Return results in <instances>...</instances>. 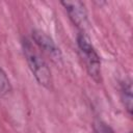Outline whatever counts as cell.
<instances>
[{
  "mask_svg": "<svg viewBox=\"0 0 133 133\" xmlns=\"http://www.w3.org/2000/svg\"><path fill=\"white\" fill-rule=\"evenodd\" d=\"M121 94H122V100L124 102L125 108L127 109L129 115H131L132 114V85L130 80L122 83Z\"/></svg>",
  "mask_w": 133,
  "mask_h": 133,
  "instance_id": "cell-5",
  "label": "cell"
},
{
  "mask_svg": "<svg viewBox=\"0 0 133 133\" xmlns=\"http://www.w3.org/2000/svg\"><path fill=\"white\" fill-rule=\"evenodd\" d=\"M61 4L68 11L72 22L79 28H83L87 22V12L85 6L80 1H63Z\"/></svg>",
  "mask_w": 133,
  "mask_h": 133,
  "instance_id": "cell-3",
  "label": "cell"
},
{
  "mask_svg": "<svg viewBox=\"0 0 133 133\" xmlns=\"http://www.w3.org/2000/svg\"><path fill=\"white\" fill-rule=\"evenodd\" d=\"M10 89H11L10 83L6 74L0 69V95L1 96L7 95L10 91Z\"/></svg>",
  "mask_w": 133,
  "mask_h": 133,
  "instance_id": "cell-6",
  "label": "cell"
},
{
  "mask_svg": "<svg viewBox=\"0 0 133 133\" xmlns=\"http://www.w3.org/2000/svg\"><path fill=\"white\" fill-rule=\"evenodd\" d=\"M77 44L88 74L90 75V77L94 78V80H96L97 82H100L101 81V60L94 46L91 45L89 38L83 32H80L77 36Z\"/></svg>",
  "mask_w": 133,
  "mask_h": 133,
  "instance_id": "cell-2",
  "label": "cell"
},
{
  "mask_svg": "<svg viewBox=\"0 0 133 133\" xmlns=\"http://www.w3.org/2000/svg\"><path fill=\"white\" fill-rule=\"evenodd\" d=\"M94 130L95 133H113L111 128L101 121H98L94 124Z\"/></svg>",
  "mask_w": 133,
  "mask_h": 133,
  "instance_id": "cell-7",
  "label": "cell"
},
{
  "mask_svg": "<svg viewBox=\"0 0 133 133\" xmlns=\"http://www.w3.org/2000/svg\"><path fill=\"white\" fill-rule=\"evenodd\" d=\"M23 50H24V55L26 57L29 69L31 70L37 82L41 85L47 88H50L52 85L51 71L48 64L46 63V61L43 59L39 53L35 50L32 43L28 38H25L23 42Z\"/></svg>",
  "mask_w": 133,
  "mask_h": 133,
  "instance_id": "cell-1",
  "label": "cell"
},
{
  "mask_svg": "<svg viewBox=\"0 0 133 133\" xmlns=\"http://www.w3.org/2000/svg\"><path fill=\"white\" fill-rule=\"evenodd\" d=\"M32 38H33L34 43L41 49H43L45 52H47L53 59H59L61 57L59 49L56 47V45L52 41V38H50L45 32H43L41 30H34L32 32Z\"/></svg>",
  "mask_w": 133,
  "mask_h": 133,
  "instance_id": "cell-4",
  "label": "cell"
}]
</instances>
